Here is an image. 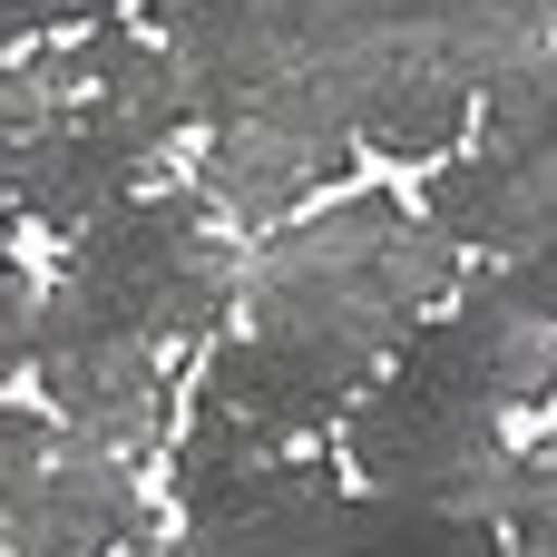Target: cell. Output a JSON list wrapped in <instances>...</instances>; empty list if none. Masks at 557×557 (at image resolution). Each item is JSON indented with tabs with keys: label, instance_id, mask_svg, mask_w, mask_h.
Wrapping results in <instances>:
<instances>
[{
	"label": "cell",
	"instance_id": "cell-1",
	"mask_svg": "<svg viewBox=\"0 0 557 557\" xmlns=\"http://www.w3.org/2000/svg\"><path fill=\"white\" fill-rule=\"evenodd\" d=\"M196 127V78L157 29H59L0 59V196L10 215L78 235L147 196L166 147Z\"/></svg>",
	"mask_w": 557,
	"mask_h": 557
},
{
	"label": "cell",
	"instance_id": "cell-2",
	"mask_svg": "<svg viewBox=\"0 0 557 557\" xmlns=\"http://www.w3.org/2000/svg\"><path fill=\"white\" fill-rule=\"evenodd\" d=\"M460 284V245L401 196H343L323 215H284L245 245V323L294 343L352 382H372Z\"/></svg>",
	"mask_w": 557,
	"mask_h": 557
},
{
	"label": "cell",
	"instance_id": "cell-3",
	"mask_svg": "<svg viewBox=\"0 0 557 557\" xmlns=\"http://www.w3.org/2000/svg\"><path fill=\"white\" fill-rule=\"evenodd\" d=\"M39 304L166 362H206V343L245 304V245L225 235L206 186H147L69 235V264L39 284Z\"/></svg>",
	"mask_w": 557,
	"mask_h": 557
},
{
	"label": "cell",
	"instance_id": "cell-4",
	"mask_svg": "<svg viewBox=\"0 0 557 557\" xmlns=\"http://www.w3.org/2000/svg\"><path fill=\"white\" fill-rule=\"evenodd\" d=\"M421 215L490 255L499 284L557 323V39L480 88V147L431 166Z\"/></svg>",
	"mask_w": 557,
	"mask_h": 557
},
{
	"label": "cell",
	"instance_id": "cell-5",
	"mask_svg": "<svg viewBox=\"0 0 557 557\" xmlns=\"http://www.w3.org/2000/svg\"><path fill=\"white\" fill-rule=\"evenodd\" d=\"M343 460L382 499H411V509H441V519H490L499 529L519 441H509V411L470 401L431 352L401 343L362 382V401L343 411Z\"/></svg>",
	"mask_w": 557,
	"mask_h": 557
},
{
	"label": "cell",
	"instance_id": "cell-6",
	"mask_svg": "<svg viewBox=\"0 0 557 557\" xmlns=\"http://www.w3.org/2000/svg\"><path fill=\"white\" fill-rule=\"evenodd\" d=\"M127 539H157L137 460L78 441L59 411H29L0 460V557H108Z\"/></svg>",
	"mask_w": 557,
	"mask_h": 557
},
{
	"label": "cell",
	"instance_id": "cell-7",
	"mask_svg": "<svg viewBox=\"0 0 557 557\" xmlns=\"http://www.w3.org/2000/svg\"><path fill=\"white\" fill-rule=\"evenodd\" d=\"M196 401H215V411H235L245 431L304 450L313 431H333V421L362 401V382L333 372V362H313V352H294V343L215 333V343H206V382H196Z\"/></svg>",
	"mask_w": 557,
	"mask_h": 557
},
{
	"label": "cell",
	"instance_id": "cell-8",
	"mask_svg": "<svg viewBox=\"0 0 557 557\" xmlns=\"http://www.w3.org/2000/svg\"><path fill=\"white\" fill-rule=\"evenodd\" d=\"M343 166H352L343 147H304V137H284V127H206L196 186L215 196L225 225L264 235V225H284V215H304V196H323Z\"/></svg>",
	"mask_w": 557,
	"mask_h": 557
},
{
	"label": "cell",
	"instance_id": "cell-9",
	"mask_svg": "<svg viewBox=\"0 0 557 557\" xmlns=\"http://www.w3.org/2000/svg\"><path fill=\"white\" fill-rule=\"evenodd\" d=\"M431 20H441V69L460 88L509 78L557 39V0H431Z\"/></svg>",
	"mask_w": 557,
	"mask_h": 557
},
{
	"label": "cell",
	"instance_id": "cell-10",
	"mask_svg": "<svg viewBox=\"0 0 557 557\" xmlns=\"http://www.w3.org/2000/svg\"><path fill=\"white\" fill-rule=\"evenodd\" d=\"M499 529L519 539V557H557V421L519 450V470H509V509H499Z\"/></svg>",
	"mask_w": 557,
	"mask_h": 557
},
{
	"label": "cell",
	"instance_id": "cell-11",
	"mask_svg": "<svg viewBox=\"0 0 557 557\" xmlns=\"http://www.w3.org/2000/svg\"><path fill=\"white\" fill-rule=\"evenodd\" d=\"M29 352H39V284H29V264L0 255V392L29 372Z\"/></svg>",
	"mask_w": 557,
	"mask_h": 557
},
{
	"label": "cell",
	"instance_id": "cell-12",
	"mask_svg": "<svg viewBox=\"0 0 557 557\" xmlns=\"http://www.w3.org/2000/svg\"><path fill=\"white\" fill-rule=\"evenodd\" d=\"M20 10V29L29 39H59V29H88V20H108L117 0H10Z\"/></svg>",
	"mask_w": 557,
	"mask_h": 557
}]
</instances>
